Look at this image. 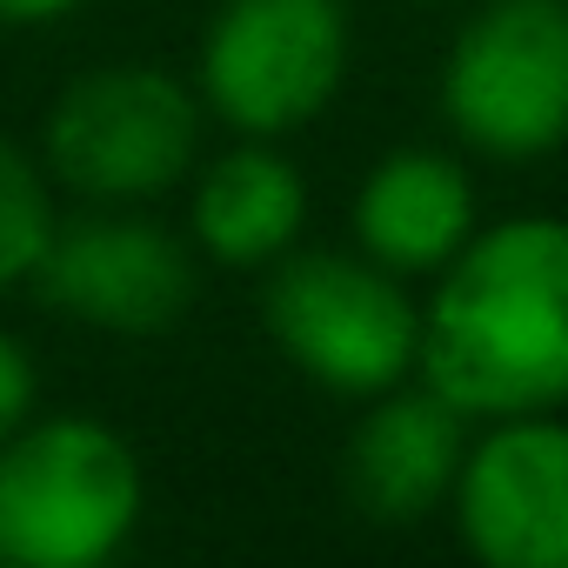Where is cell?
<instances>
[{
  "mask_svg": "<svg viewBox=\"0 0 568 568\" xmlns=\"http://www.w3.org/2000/svg\"><path fill=\"white\" fill-rule=\"evenodd\" d=\"M348 81L342 0H214L194 54L207 121L247 141H281L335 108Z\"/></svg>",
  "mask_w": 568,
  "mask_h": 568,
  "instance_id": "6",
  "label": "cell"
},
{
  "mask_svg": "<svg viewBox=\"0 0 568 568\" xmlns=\"http://www.w3.org/2000/svg\"><path fill=\"white\" fill-rule=\"evenodd\" d=\"M448 515L462 548L488 568H568V422H475L448 488Z\"/></svg>",
  "mask_w": 568,
  "mask_h": 568,
  "instance_id": "8",
  "label": "cell"
},
{
  "mask_svg": "<svg viewBox=\"0 0 568 568\" xmlns=\"http://www.w3.org/2000/svg\"><path fill=\"white\" fill-rule=\"evenodd\" d=\"M468 428L475 422L462 408H448L428 382L422 388L395 382V388L368 395V408L348 435V455H342L355 515L375 528H415L435 508H448Z\"/></svg>",
  "mask_w": 568,
  "mask_h": 568,
  "instance_id": "9",
  "label": "cell"
},
{
  "mask_svg": "<svg viewBox=\"0 0 568 568\" xmlns=\"http://www.w3.org/2000/svg\"><path fill=\"white\" fill-rule=\"evenodd\" d=\"M261 328L295 375L342 402H368L415 375L422 302L362 247H288L261 267Z\"/></svg>",
  "mask_w": 568,
  "mask_h": 568,
  "instance_id": "4",
  "label": "cell"
},
{
  "mask_svg": "<svg viewBox=\"0 0 568 568\" xmlns=\"http://www.w3.org/2000/svg\"><path fill=\"white\" fill-rule=\"evenodd\" d=\"M148 508L141 455L101 415H28L0 442V561L101 568Z\"/></svg>",
  "mask_w": 568,
  "mask_h": 568,
  "instance_id": "2",
  "label": "cell"
},
{
  "mask_svg": "<svg viewBox=\"0 0 568 568\" xmlns=\"http://www.w3.org/2000/svg\"><path fill=\"white\" fill-rule=\"evenodd\" d=\"M448 134L501 168L568 148V0H475L435 81Z\"/></svg>",
  "mask_w": 568,
  "mask_h": 568,
  "instance_id": "5",
  "label": "cell"
},
{
  "mask_svg": "<svg viewBox=\"0 0 568 568\" xmlns=\"http://www.w3.org/2000/svg\"><path fill=\"white\" fill-rule=\"evenodd\" d=\"M415 382L468 422L568 408V221L508 214L428 274Z\"/></svg>",
  "mask_w": 568,
  "mask_h": 568,
  "instance_id": "1",
  "label": "cell"
},
{
  "mask_svg": "<svg viewBox=\"0 0 568 568\" xmlns=\"http://www.w3.org/2000/svg\"><path fill=\"white\" fill-rule=\"evenodd\" d=\"M201 134L207 108L194 81L148 61H108L74 74L41 114V168L54 194H74L81 207H154L194 174Z\"/></svg>",
  "mask_w": 568,
  "mask_h": 568,
  "instance_id": "3",
  "label": "cell"
},
{
  "mask_svg": "<svg viewBox=\"0 0 568 568\" xmlns=\"http://www.w3.org/2000/svg\"><path fill=\"white\" fill-rule=\"evenodd\" d=\"M34 408H41V368H34L21 335L0 328V442H8Z\"/></svg>",
  "mask_w": 568,
  "mask_h": 568,
  "instance_id": "13",
  "label": "cell"
},
{
  "mask_svg": "<svg viewBox=\"0 0 568 568\" xmlns=\"http://www.w3.org/2000/svg\"><path fill=\"white\" fill-rule=\"evenodd\" d=\"M28 288L41 295V308L81 328L161 335L194 308L201 267L194 241L154 221L148 207H81L74 221H54Z\"/></svg>",
  "mask_w": 568,
  "mask_h": 568,
  "instance_id": "7",
  "label": "cell"
},
{
  "mask_svg": "<svg viewBox=\"0 0 568 568\" xmlns=\"http://www.w3.org/2000/svg\"><path fill=\"white\" fill-rule=\"evenodd\" d=\"M348 227H355V247L368 261L395 267L402 281L435 274L481 227L475 174L448 148H395L362 174Z\"/></svg>",
  "mask_w": 568,
  "mask_h": 568,
  "instance_id": "10",
  "label": "cell"
},
{
  "mask_svg": "<svg viewBox=\"0 0 568 568\" xmlns=\"http://www.w3.org/2000/svg\"><path fill=\"white\" fill-rule=\"evenodd\" d=\"M88 0H0V28H48V21H68L81 14Z\"/></svg>",
  "mask_w": 568,
  "mask_h": 568,
  "instance_id": "14",
  "label": "cell"
},
{
  "mask_svg": "<svg viewBox=\"0 0 568 568\" xmlns=\"http://www.w3.org/2000/svg\"><path fill=\"white\" fill-rule=\"evenodd\" d=\"M308 227V181L274 141L234 134L214 161H194L187 187V241L201 261L254 274L281 261Z\"/></svg>",
  "mask_w": 568,
  "mask_h": 568,
  "instance_id": "11",
  "label": "cell"
},
{
  "mask_svg": "<svg viewBox=\"0 0 568 568\" xmlns=\"http://www.w3.org/2000/svg\"><path fill=\"white\" fill-rule=\"evenodd\" d=\"M54 221H61V207H54V181H48L41 154L0 134V302L34 281Z\"/></svg>",
  "mask_w": 568,
  "mask_h": 568,
  "instance_id": "12",
  "label": "cell"
}]
</instances>
